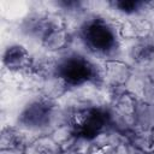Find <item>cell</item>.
<instances>
[{
	"label": "cell",
	"mask_w": 154,
	"mask_h": 154,
	"mask_svg": "<svg viewBox=\"0 0 154 154\" xmlns=\"http://www.w3.org/2000/svg\"><path fill=\"white\" fill-rule=\"evenodd\" d=\"M152 137H153V141H154V128L152 129Z\"/></svg>",
	"instance_id": "12"
},
{
	"label": "cell",
	"mask_w": 154,
	"mask_h": 154,
	"mask_svg": "<svg viewBox=\"0 0 154 154\" xmlns=\"http://www.w3.org/2000/svg\"><path fill=\"white\" fill-rule=\"evenodd\" d=\"M23 154H63L60 146L48 135L40 136L31 144L24 148Z\"/></svg>",
	"instance_id": "5"
},
{
	"label": "cell",
	"mask_w": 154,
	"mask_h": 154,
	"mask_svg": "<svg viewBox=\"0 0 154 154\" xmlns=\"http://www.w3.org/2000/svg\"><path fill=\"white\" fill-rule=\"evenodd\" d=\"M142 101L149 103V105H154V83L149 79L143 89V95H142Z\"/></svg>",
	"instance_id": "10"
},
{
	"label": "cell",
	"mask_w": 154,
	"mask_h": 154,
	"mask_svg": "<svg viewBox=\"0 0 154 154\" xmlns=\"http://www.w3.org/2000/svg\"><path fill=\"white\" fill-rule=\"evenodd\" d=\"M75 135H77V134H76L75 129L71 125H63V126H59V128L54 129L51 132L49 136L60 146L61 143H64L65 141H67L69 138H71Z\"/></svg>",
	"instance_id": "9"
},
{
	"label": "cell",
	"mask_w": 154,
	"mask_h": 154,
	"mask_svg": "<svg viewBox=\"0 0 154 154\" xmlns=\"http://www.w3.org/2000/svg\"><path fill=\"white\" fill-rule=\"evenodd\" d=\"M134 116L136 119L135 131H152V129L154 128V105H149L142 100H137Z\"/></svg>",
	"instance_id": "4"
},
{
	"label": "cell",
	"mask_w": 154,
	"mask_h": 154,
	"mask_svg": "<svg viewBox=\"0 0 154 154\" xmlns=\"http://www.w3.org/2000/svg\"><path fill=\"white\" fill-rule=\"evenodd\" d=\"M148 154H154V142H153V144H152V147H150V149H149V153Z\"/></svg>",
	"instance_id": "11"
},
{
	"label": "cell",
	"mask_w": 154,
	"mask_h": 154,
	"mask_svg": "<svg viewBox=\"0 0 154 154\" xmlns=\"http://www.w3.org/2000/svg\"><path fill=\"white\" fill-rule=\"evenodd\" d=\"M149 81V76L147 73H141V72H132L130 78L125 83V90L128 94L134 96L137 100L142 99L143 95V89L146 83Z\"/></svg>",
	"instance_id": "6"
},
{
	"label": "cell",
	"mask_w": 154,
	"mask_h": 154,
	"mask_svg": "<svg viewBox=\"0 0 154 154\" xmlns=\"http://www.w3.org/2000/svg\"><path fill=\"white\" fill-rule=\"evenodd\" d=\"M17 147H19V144H18V136H17L16 125L2 126L1 136H0V148H1V150L17 148Z\"/></svg>",
	"instance_id": "7"
},
{
	"label": "cell",
	"mask_w": 154,
	"mask_h": 154,
	"mask_svg": "<svg viewBox=\"0 0 154 154\" xmlns=\"http://www.w3.org/2000/svg\"><path fill=\"white\" fill-rule=\"evenodd\" d=\"M69 90H70V85L61 76L52 75L45 78L42 87L40 89V94L51 101H58Z\"/></svg>",
	"instance_id": "2"
},
{
	"label": "cell",
	"mask_w": 154,
	"mask_h": 154,
	"mask_svg": "<svg viewBox=\"0 0 154 154\" xmlns=\"http://www.w3.org/2000/svg\"><path fill=\"white\" fill-rule=\"evenodd\" d=\"M71 34L66 29L51 30L42 41V48L48 53H60L69 47Z\"/></svg>",
	"instance_id": "3"
},
{
	"label": "cell",
	"mask_w": 154,
	"mask_h": 154,
	"mask_svg": "<svg viewBox=\"0 0 154 154\" xmlns=\"http://www.w3.org/2000/svg\"><path fill=\"white\" fill-rule=\"evenodd\" d=\"M130 76H131V67L128 64L118 60H107L103 85L109 88L123 87L125 85Z\"/></svg>",
	"instance_id": "1"
},
{
	"label": "cell",
	"mask_w": 154,
	"mask_h": 154,
	"mask_svg": "<svg viewBox=\"0 0 154 154\" xmlns=\"http://www.w3.org/2000/svg\"><path fill=\"white\" fill-rule=\"evenodd\" d=\"M136 101L137 99H135L134 96H131L130 94H128L126 91L120 94L113 102L111 106L116 107L117 109H119L123 113L126 114H134L135 112V106H136Z\"/></svg>",
	"instance_id": "8"
}]
</instances>
